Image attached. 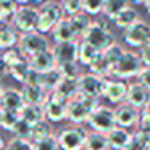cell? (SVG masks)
Returning <instances> with one entry per match:
<instances>
[{
    "instance_id": "6da1fadb",
    "label": "cell",
    "mask_w": 150,
    "mask_h": 150,
    "mask_svg": "<svg viewBox=\"0 0 150 150\" xmlns=\"http://www.w3.org/2000/svg\"><path fill=\"white\" fill-rule=\"evenodd\" d=\"M144 68H145V65L142 63V58H140L139 53L132 52V50H124L120 62L115 65L113 71H111V76L124 81V79L137 78Z\"/></svg>"
},
{
    "instance_id": "7a4b0ae2",
    "label": "cell",
    "mask_w": 150,
    "mask_h": 150,
    "mask_svg": "<svg viewBox=\"0 0 150 150\" xmlns=\"http://www.w3.org/2000/svg\"><path fill=\"white\" fill-rule=\"evenodd\" d=\"M65 18V11H63L62 4H58L57 0H47L45 4L40 5L39 8V24H37V31L40 34L52 33L55 26Z\"/></svg>"
},
{
    "instance_id": "3957f363",
    "label": "cell",
    "mask_w": 150,
    "mask_h": 150,
    "mask_svg": "<svg viewBox=\"0 0 150 150\" xmlns=\"http://www.w3.org/2000/svg\"><path fill=\"white\" fill-rule=\"evenodd\" d=\"M81 40L92 44L94 47H97L100 52L107 50L108 47H111L115 44V37L111 34V31L107 28V24L103 21H92L91 28L87 29V33L82 36Z\"/></svg>"
},
{
    "instance_id": "277c9868",
    "label": "cell",
    "mask_w": 150,
    "mask_h": 150,
    "mask_svg": "<svg viewBox=\"0 0 150 150\" xmlns=\"http://www.w3.org/2000/svg\"><path fill=\"white\" fill-rule=\"evenodd\" d=\"M37 24H39V8L29 7V5H23L18 8V11L13 16V21H11V26L20 34L37 31Z\"/></svg>"
},
{
    "instance_id": "5b68a950",
    "label": "cell",
    "mask_w": 150,
    "mask_h": 150,
    "mask_svg": "<svg viewBox=\"0 0 150 150\" xmlns=\"http://www.w3.org/2000/svg\"><path fill=\"white\" fill-rule=\"evenodd\" d=\"M87 124L91 126V129L94 132L100 134H108L111 129L116 127V120H115V110L107 105H100L98 108H95L89 116Z\"/></svg>"
},
{
    "instance_id": "8992f818",
    "label": "cell",
    "mask_w": 150,
    "mask_h": 150,
    "mask_svg": "<svg viewBox=\"0 0 150 150\" xmlns=\"http://www.w3.org/2000/svg\"><path fill=\"white\" fill-rule=\"evenodd\" d=\"M18 47H20V50L23 52V55L26 58H31L37 53L49 50L50 44H49V39L45 37V34L34 31V33H28V34H20Z\"/></svg>"
},
{
    "instance_id": "52a82bcc",
    "label": "cell",
    "mask_w": 150,
    "mask_h": 150,
    "mask_svg": "<svg viewBox=\"0 0 150 150\" xmlns=\"http://www.w3.org/2000/svg\"><path fill=\"white\" fill-rule=\"evenodd\" d=\"M87 134L81 126H71L62 129L57 137H58V144L62 150H84L86 139Z\"/></svg>"
},
{
    "instance_id": "ba28073f",
    "label": "cell",
    "mask_w": 150,
    "mask_h": 150,
    "mask_svg": "<svg viewBox=\"0 0 150 150\" xmlns=\"http://www.w3.org/2000/svg\"><path fill=\"white\" fill-rule=\"evenodd\" d=\"M68 103L69 100L63 98L62 95L55 94H49L44 107V113H45V120L50 123H60V121L66 120V115H68Z\"/></svg>"
},
{
    "instance_id": "9c48e42d",
    "label": "cell",
    "mask_w": 150,
    "mask_h": 150,
    "mask_svg": "<svg viewBox=\"0 0 150 150\" xmlns=\"http://www.w3.org/2000/svg\"><path fill=\"white\" fill-rule=\"evenodd\" d=\"M124 42L132 49H142L150 44V24L139 20L124 31Z\"/></svg>"
},
{
    "instance_id": "30bf717a",
    "label": "cell",
    "mask_w": 150,
    "mask_h": 150,
    "mask_svg": "<svg viewBox=\"0 0 150 150\" xmlns=\"http://www.w3.org/2000/svg\"><path fill=\"white\" fill-rule=\"evenodd\" d=\"M107 79L98 78L92 73H84L79 76L78 84H79V95H87V97L100 98L103 97V89Z\"/></svg>"
},
{
    "instance_id": "8fae6325",
    "label": "cell",
    "mask_w": 150,
    "mask_h": 150,
    "mask_svg": "<svg viewBox=\"0 0 150 150\" xmlns=\"http://www.w3.org/2000/svg\"><path fill=\"white\" fill-rule=\"evenodd\" d=\"M127 89L129 84L123 79H107L105 81V89H103V97L110 102L111 105H121L126 103V97H127Z\"/></svg>"
},
{
    "instance_id": "7c38bea8",
    "label": "cell",
    "mask_w": 150,
    "mask_h": 150,
    "mask_svg": "<svg viewBox=\"0 0 150 150\" xmlns=\"http://www.w3.org/2000/svg\"><path fill=\"white\" fill-rule=\"evenodd\" d=\"M115 120H116V126L129 129V127L139 124L140 111L129 103H121L115 108Z\"/></svg>"
},
{
    "instance_id": "4fadbf2b",
    "label": "cell",
    "mask_w": 150,
    "mask_h": 150,
    "mask_svg": "<svg viewBox=\"0 0 150 150\" xmlns=\"http://www.w3.org/2000/svg\"><path fill=\"white\" fill-rule=\"evenodd\" d=\"M79 42L81 40H71V42H62L55 44L53 53L58 65L63 63H76L79 57Z\"/></svg>"
},
{
    "instance_id": "5bb4252c",
    "label": "cell",
    "mask_w": 150,
    "mask_h": 150,
    "mask_svg": "<svg viewBox=\"0 0 150 150\" xmlns=\"http://www.w3.org/2000/svg\"><path fill=\"white\" fill-rule=\"evenodd\" d=\"M26 105V100H24V95L20 89L15 87H7L2 94V98H0V108L2 110H8V111H18Z\"/></svg>"
},
{
    "instance_id": "9a60e30c",
    "label": "cell",
    "mask_w": 150,
    "mask_h": 150,
    "mask_svg": "<svg viewBox=\"0 0 150 150\" xmlns=\"http://www.w3.org/2000/svg\"><path fill=\"white\" fill-rule=\"evenodd\" d=\"M149 102H150V91L149 89L144 87L142 84H139V82H132V84H129L126 103L136 107L137 110H144Z\"/></svg>"
},
{
    "instance_id": "2e32d148",
    "label": "cell",
    "mask_w": 150,
    "mask_h": 150,
    "mask_svg": "<svg viewBox=\"0 0 150 150\" xmlns=\"http://www.w3.org/2000/svg\"><path fill=\"white\" fill-rule=\"evenodd\" d=\"M31 63V68L36 69L37 73H47L50 71V69H55L57 66H58V63H57V58H55V53H53V49H49L45 50V52H40L37 53V55L31 57V58H28Z\"/></svg>"
},
{
    "instance_id": "e0dca14e",
    "label": "cell",
    "mask_w": 150,
    "mask_h": 150,
    "mask_svg": "<svg viewBox=\"0 0 150 150\" xmlns=\"http://www.w3.org/2000/svg\"><path fill=\"white\" fill-rule=\"evenodd\" d=\"M132 136L134 134H131L127 129L116 126L115 129H111L110 132L107 134V139H108V144H110V149L126 150L127 145L131 144V140H132Z\"/></svg>"
},
{
    "instance_id": "ac0fdd59",
    "label": "cell",
    "mask_w": 150,
    "mask_h": 150,
    "mask_svg": "<svg viewBox=\"0 0 150 150\" xmlns=\"http://www.w3.org/2000/svg\"><path fill=\"white\" fill-rule=\"evenodd\" d=\"M89 116H91V111L78 100H69L68 103V115H66V120L69 123H73L74 126H81V124L87 123L89 121Z\"/></svg>"
},
{
    "instance_id": "d6986e66",
    "label": "cell",
    "mask_w": 150,
    "mask_h": 150,
    "mask_svg": "<svg viewBox=\"0 0 150 150\" xmlns=\"http://www.w3.org/2000/svg\"><path fill=\"white\" fill-rule=\"evenodd\" d=\"M52 37L55 40V44H62V42H71V40H78L74 29L71 26L69 18H63L58 24L55 26V29L52 31Z\"/></svg>"
},
{
    "instance_id": "ffe728a7",
    "label": "cell",
    "mask_w": 150,
    "mask_h": 150,
    "mask_svg": "<svg viewBox=\"0 0 150 150\" xmlns=\"http://www.w3.org/2000/svg\"><path fill=\"white\" fill-rule=\"evenodd\" d=\"M21 92L24 95L26 103H34V105H44L47 97H49V92L40 84H23Z\"/></svg>"
},
{
    "instance_id": "44dd1931",
    "label": "cell",
    "mask_w": 150,
    "mask_h": 150,
    "mask_svg": "<svg viewBox=\"0 0 150 150\" xmlns=\"http://www.w3.org/2000/svg\"><path fill=\"white\" fill-rule=\"evenodd\" d=\"M20 42V34L11 24L0 23V50L5 52L8 49H13Z\"/></svg>"
},
{
    "instance_id": "7402d4cb",
    "label": "cell",
    "mask_w": 150,
    "mask_h": 150,
    "mask_svg": "<svg viewBox=\"0 0 150 150\" xmlns=\"http://www.w3.org/2000/svg\"><path fill=\"white\" fill-rule=\"evenodd\" d=\"M20 118L24 120L26 123H29L31 126L40 123L42 120H45V113H44L42 105H34V103H26L20 110Z\"/></svg>"
},
{
    "instance_id": "603a6c76",
    "label": "cell",
    "mask_w": 150,
    "mask_h": 150,
    "mask_svg": "<svg viewBox=\"0 0 150 150\" xmlns=\"http://www.w3.org/2000/svg\"><path fill=\"white\" fill-rule=\"evenodd\" d=\"M100 50L97 47H94L92 44L86 42V40H81L79 42V57H78V63L82 66H91L95 60L100 57Z\"/></svg>"
},
{
    "instance_id": "cb8c5ba5",
    "label": "cell",
    "mask_w": 150,
    "mask_h": 150,
    "mask_svg": "<svg viewBox=\"0 0 150 150\" xmlns=\"http://www.w3.org/2000/svg\"><path fill=\"white\" fill-rule=\"evenodd\" d=\"M53 92H55V94H58V95H62L63 98H66V100H74V98L79 95V84H78V79L63 78Z\"/></svg>"
},
{
    "instance_id": "d4e9b609",
    "label": "cell",
    "mask_w": 150,
    "mask_h": 150,
    "mask_svg": "<svg viewBox=\"0 0 150 150\" xmlns=\"http://www.w3.org/2000/svg\"><path fill=\"white\" fill-rule=\"evenodd\" d=\"M127 7H129V0H105L102 15H103L107 20L115 21L118 18V15Z\"/></svg>"
},
{
    "instance_id": "484cf974",
    "label": "cell",
    "mask_w": 150,
    "mask_h": 150,
    "mask_svg": "<svg viewBox=\"0 0 150 150\" xmlns=\"http://www.w3.org/2000/svg\"><path fill=\"white\" fill-rule=\"evenodd\" d=\"M84 150H110V144H108L107 134L100 132H89L87 139H86Z\"/></svg>"
},
{
    "instance_id": "4316f807",
    "label": "cell",
    "mask_w": 150,
    "mask_h": 150,
    "mask_svg": "<svg viewBox=\"0 0 150 150\" xmlns=\"http://www.w3.org/2000/svg\"><path fill=\"white\" fill-rule=\"evenodd\" d=\"M62 79H63V76H62V73H60L58 66H57L55 69H50V71L40 74V86H42L49 94H52L57 89V86L60 84Z\"/></svg>"
},
{
    "instance_id": "83f0119b",
    "label": "cell",
    "mask_w": 150,
    "mask_h": 150,
    "mask_svg": "<svg viewBox=\"0 0 150 150\" xmlns=\"http://www.w3.org/2000/svg\"><path fill=\"white\" fill-rule=\"evenodd\" d=\"M137 21H139V15H137V11L129 5V7L124 8V10L118 15V18L113 21V23H115V26H116V28L126 31L127 28H131L134 23H137Z\"/></svg>"
},
{
    "instance_id": "f1b7e54d",
    "label": "cell",
    "mask_w": 150,
    "mask_h": 150,
    "mask_svg": "<svg viewBox=\"0 0 150 150\" xmlns=\"http://www.w3.org/2000/svg\"><path fill=\"white\" fill-rule=\"evenodd\" d=\"M18 8H20V4L16 0H0V23L11 24Z\"/></svg>"
},
{
    "instance_id": "f546056e",
    "label": "cell",
    "mask_w": 150,
    "mask_h": 150,
    "mask_svg": "<svg viewBox=\"0 0 150 150\" xmlns=\"http://www.w3.org/2000/svg\"><path fill=\"white\" fill-rule=\"evenodd\" d=\"M69 21H71V26H73V29H74L78 39H79V37L82 39V36L87 33V29L91 28V24H92L89 15H86L84 11H82V13L74 15V16H71V18H69Z\"/></svg>"
},
{
    "instance_id": "4dcf8cb0",
    "label": "cell",
    "mask_w": 150,
    "mask_h": 150,
    "mask_svg": "<svg viewBox=\"0 0 150 150\" xmlns=\"http://www.w3.org/2000/svg\"><path fill=\"white\" fill-rule=\"evenodd\" d=\"M50 136H53V127H52V123H50V121L42 120L40 123H37L33 126V137H31L33 142L42 140V139L50 137Z\"/></svg>"
},
{
    "instance_id": "1f68e13d",
    "label": "cell",
    "mask_w": 150,
    "mask_h": 150,
    "mask_svg": "<svg viewBox=\"0 0 150 150\" xmlns=\"http://www.w3.org/2000/svg\"><path fill=\"white\" fill-rule=\"evenodd\" d=\"M29 71H31V63H29L28 58H24L23 62H20L18 65H15L13 68H10V76L15 79V81L24 84L28 74H29Z\"/></svg>"
},
{
    "instance_id": "d6a6232c",
    "label": "cell",
    "mask_w": 150,
    "mask_h": 150,
    "mask_svg": "<svg viewBox=\"0 0 150 150\" xmlns=\"http://www.w3.org/2000/svg\"><path fill=\"white\" fill-rule=\"evenodd\" d=\"M123 53H124V49L120 45V44H116V42H115L111 47H108L107 50H103V52H102L103 58L107 60V63L111 66V71H113L115 65L120 62V58H121V55H123Z\"/></svg>"
},
{
    "instance_id": "836d02e7",
    "label": "cell",
    "mask_w": 150,
    "mask_h": 150,
    "mask_svg": "<svg viewBox=\"0 0 150 150\" xmlns=\"http://www.w3.org/2000/svg\"><path fill=\"white\" fill-rule=\"evenodd\" d=\"M2 58H4V62L8 65V68H13L15 65H18L20 62H23L26 57L23 55V52L20 50V47H13V49H8L5 50L4 53H2Z\"/></svg>"
},
{
    "instance_id": "e575fe53",
    "label": "cell",
    "mask_w": 150,
    "mask_h": 150,
    "mask_svg": "<svg viewBox=\"0 0 150 150\" xmlns=\"http://www.w3.org/2000/svg\"><path fill=\"white\" fill-rule=\"evenodd\" d=\"M18 121H20V113L18 111L4 110V115H2V129L8 131V132H13Z\"/></svg>"
},
{
    "instance_id": "d590c367",
    "label": "cell",
    "mask_w": 150,
    "mask_h": 150,
    "mask_svg": "<svg viewBox=\"0 0 150 150\" xmlns=\"http://www.w3.org/2000/svg\"><path fill=\"white\" fill-rule=\"evenodd\" d=\"M105 0H82V11L89 16L100 15L103 10Z\"/></svg>"
},
{
    "instance_id": "8d00e7d4",
    "label": "cell",
    "mask_w": 150,
    "mask_h": 150,
    "mask_svg": "<svg viewBox=\"0 0 150 150\" xmlns=\"http://www.w3.org/2000/svg\"><path fill=\"white\" fill-rule=\"evenodd\" d=\"M62 7L66 18L82 13V0H62Z\"/></svg>"
},
{
    "instance_id": "74e56055",
    "label": "cell",
    "mask_w": 150,
    "mask_h": 150,
    "mask_svg": "<svg viewBox=\"0 0 150 150\" xmlns=\"http://www.w3.org/2000/svg\"><path fill=\"white\" fill-rule=\"evenodd\" d=\"M58 69L62 73L63 78H69V79H79V76L82 74L81 69H79V63H63L58 65Z\"/></svg>"
},
{
    "instance_id": "f35d334b",
    "label": "cell",
    "mask_w": 150,
    "mask_h": 150,
    "mask_svg": "<svg viewBox=\"0 0 150 150\" xmlns=\"http://www.w3.org/2000/svg\"><path fill=\"white\" fill-rule=\"evenodd\" d=\"M34 144V150H62L60 149V144H58V137L53 134L50 137H45L42 140H37Z\"/></svg>"
},
{
    "instance_id": "ab89813d",
    "label": "cell",
    "mask_w": 150,
    "mask_h": 150,
    "mask_svg": "<svg viewBox=\"0 0 150 150\" xmlns=\"http://www.w3.org/2000/svg\"><path fill=\"white\" fill-rule=\"evenodd\" d=\"M5 150H34V144H33V140L13 137V139H10L7 142Z\"/></svg>"
},
{
    "instance_id": "60d3db41",
    "label": "cell",
    "mask_w": 150,
    "mask_h": 150,
    "mask_svg": "<svg viewBox=\"0 0 150 150\" xmlns=\"http://www.w3.org/2000/svg\"><path fill=\"white\" fill-rule=\"evenodd\" d=\"M13 134H15V137L31 140V137H33V126H31L29 123H26L24 120H21V118H20L18 124L15 126V129H13Z\"/></svg>"
},
{
    "instance_id": "b9f144b4",
    "label": "cell",
    "mask_w": 150,
    "mask_h": 150,
    "mask_svg": "<svg viewBox=\"0 0 150 150\" xmlns=\"http://www.w3.org/2000/svg\"><path fill=\"white\" fill-rule=\"evenodd\" d=\"M137 82L150 91V66H145V68L140 71V74L137 76Z\"/></svg>"
},
{
    "instance_id": "7bdbcfd3",
    "label": "cell",
    "mask_w": 150,
    "mask_h": 150,
    "mask_svg": "<svg viewBox=\"0 0 150 150\" xmlns=\"http://www.w3.org/2000/svg\"><path fill=\"white\" fill-rule=\"evenodd\" d=\"M139 131H144V132H149L150 134V113H145L142 111L140 113V120H139Z\"/></svg>"
},
{
    "instance_id": "ee69618b",
    "label": "cell",
    "mask_w": 150,
    "mask_h": 150,
    "mask_svg": "<svg viewBox=\"0 0 150 150\" xmlns=\"http://www.w3.org/2000/svg\"><path fill=\"white\" fill-rule=\"evenodd\" d=\"M134 136L137 137V139L140 140V142L145 145L147 150H150V134L149 132H144V131H137V132H134Z\"/></svg>"
},
{
    "instance_id": "f6af8a7d",
    "label": "cell",
    "mask_w": 150,
    "mask_h": 150,
    "mask_svg": "<svg viewBox=\"0 0 150 150\" xmlns=\"http://www.w3.org/2000/svg\"><path fill=\"white\" fill-rule=\"evenodd\" d=\"M139 55H140V58H142V63H144V65H145V66H150V44L140 49Z\"/></svg>"
},
{
    "instance_id": "bcb514c9",
    "label": "cell",
    "mask_w": 150,
    "mask_h": 150,
    "mask_svg": "<svg viewBox=\"0 0 150 150\" xmlns=\"http://www.w3.org/2000/svg\"><path fill=\"white\" fill-rule=\"evenodd\" d=\"M126 150H147V149H145V145H144V144L140 142L136 136H132V140H131V144L127 145Z\"/></svg>"
},
{
    "instance_id": "7dc6e473",
    "label": "cell",
    "mask_w": 150,
    "mask_h": 150,
    "mask_svg": "<svg viewBox=\"0 0 150 150\" xmlns=\"http://www.w3.org/2000/svg\"><path fill=\"white\" fill-rule=\"evenodd\" d=\"M7 74H10V68H8V65L4 62V58H2V55H0V79L5 78Z\"/></svg>"
},
{
    "instance_id": "c3c4849f",
    "label": "cell",
    "mask_w": 150,
    "mask_h": 150,
    "mask_svg": "<svg viewBox=\"0 0 150 150\" xmlns=\"http://www.w3.org/2000/svg\"><path fill=\"white\" fill-rule=\"evenodd\" d=\"M129 2L134 5H145L147 4V0H129Z\"/></svg>"
},
{
    "instance_id": "681fc988",
    "label": "cell",
    "mask_w": 150,
    "mask_h": 150,
    "mask_svg": "<svg viewBox=\"0 0 150 150\" xmlns=\"http://www.w3.org/2000/svg\"><path fill=\"white\" fill-rule=\"evenodd\" d=\"M18 4H20V7H23V5H28L29 2H33V0H16Z\"/></svg>"
},
{
    "instance_id": "f907efd6",
    "label": "cell",
    "mask_w": 150,
    "mask_h": 150,
    "mask_svg": "<svg viewBox=\"0 0 150 150\" xmlns=\"http://www.w3.org/2000/svg\"><path fill=\"white\" fill-rule=\"evenodd\" d=\"M5 87H4V82H2V79H0V98H2V94H4Z\"/></svg>"
},
{
    "instance_id": "816d5d0a",
    "label": "cell",
    "mask_w": 150,
    "mask_h": 150,
    "mask_svg": "<svg viewBox=\"0 0 150 150\" xmlns=\"http://www.w3.org/2000/svg\"><path fill=\"white\" fill-rule=\"evenodd\" d=\"M5 145H7V144H5V142H4V139L0 137V150H5Z\"/></svg>"
},
{
    "instance_id": "f5cc1de1",
    "label": "cell",
    "mask_w": 150,
    "mask_h": 150,
    "mask_svg": "<svg viewBox=\"0 0 150 150\" xmlns=\"http://www.w3.org/2000/svg\"><path fill=\"white\" fill-rule=\"evenodd\" d=\"M145 8H147V13H149V16H150V0H147V4H145Z\"/></svg>"
},
{
    "instance_id": "db71d44e",
    "label": "cell",
    "mask_w": 150,
    "mask_h": 150,
    "mask_svg": "<svg viewBox=\"0 0 150 150\" xmlns=\"http://www.w3.org/2000/svg\"><path fill=\"white\" fill-rule=\"evenodd\" d=\"M142 111H145V113H150V102H149V103L145 105V108H144Z\"/></svg>"
},
{
    "instance_id": "11a10c76",
    "label": "cell",
    "mask_w": 150,
    "mask_h": 150,
    "mask_svg": "<svg viewBox=\"0 0 150 150\" xmlns=\"http://www.w3.org/2000/svg\"><path fill=\"white\" fill-rule=\"evenodd\" d=\"M33 2H36V4H40V5H42V4H45L47 0H33Z\"/></svg>"
},
{
    "instance_id": "9f6ffc18",
    "label": "cell",
    "mask_w": 150,
    "mask_h": 150,
    "mask_svg": "<svg viewBox=\"0 0 150 150\" xmlns=\"http://www.w3.org/2000/svg\"><path fill=\"white\" fill-rule=\"evenodd\" d=\"M2 115H4V110L0 108V127H2Z\"/></svg>"
}]
</instances>
